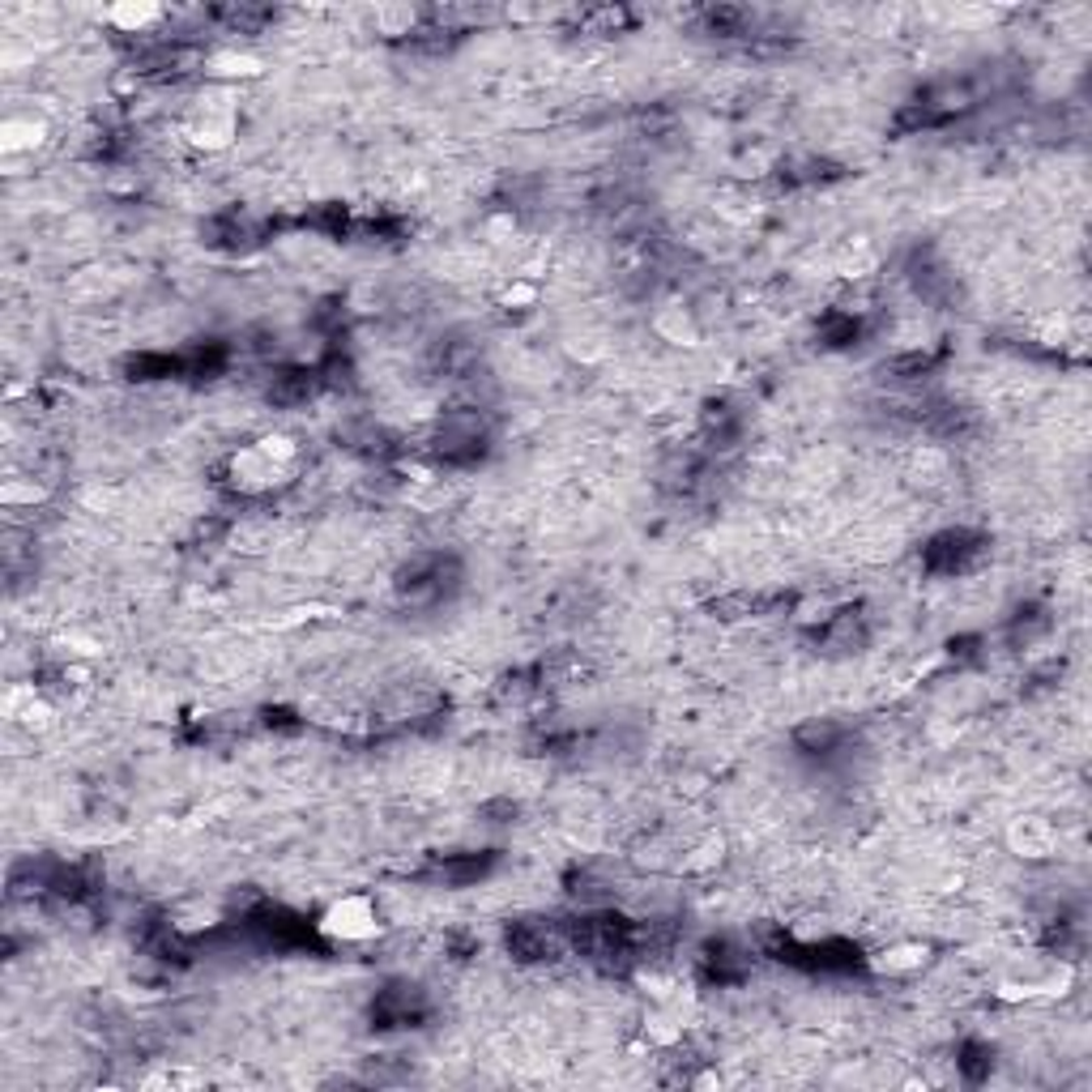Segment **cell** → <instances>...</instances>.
Wrapping results in <instances>:
<instances>
[{"instance_id":"52a82bcc","label":"cell","mask_w":1092,"mask_h":1092,"mask_svg":"<svg viewBox=\"0 0 1092 1092\" xmlns=\"http://www.w3.org/2000/svg\"><path fill=\"white\" fill-rule=\"evenodd\" d=\"M43 141V129L35 125V120H5V129H0V150L5 154H31L35 145Z\"/></svg>"},{"instance_id":"8992f818","label":"cell","mask_w":1092,"mask_h":1092,"mask_svg":"<svg viewBox=\"0 0 1092 1092\" xmlns=\"http://www.w3.org/2000/svg\"><path fill=\"white\" fill-rule=\"evenodd\" d=\"M158 17H162L158 5H115V9H107V21L120 35H145Z\"/></svg>"},{"instance_id":"3957f363","label":"cell","mask_w":1092,"mask_h":1092,"mask_svg":"<svg viewBox=\"0 0 1092 1092\" xmlns=\"http://www.w3.org/2000/svg\"><path fill=\"white\" fill-rule=\"evenodd\" d=\"M1007 845H1011V854H1015V858L1041 862V858H1050L1054 849H1058V833H1054V823H1050V819H1041V815H1020V819H1011Z\"/></svg>"},{"instance_id":"5b68a950","label":"cell","mask_w":1092,"mask_h":1092,"mask_svg":"<svg viewBox=\"0 0 1092 1092\" xmlns=\"http://www.w3.org/2000/svg\"><path fill=\"white\" fill-rule=\"evenodd\" d=\"M653 329H658L666 342H674V346H696L700 342V329H696V321H692V312L687 307H666L658 321H653Z\"/></svg>"},{"instance_id":"ba28073f","label":"cell","mask_w":1092,"mask_h":1092,"mask_svg":"<svg viewBox=\"0 0 1092 1092\" xmlns=\"http://www.w3.org/2000/svg\"><path fill=\"white\" fill-rule=\"evenodd\" d=\"M415 27H419V13L410 9V5H384V9H376V31L380 35H415Z\"/></svg>"},{"instance_id":"9c48e42d","label":"cell","mask_w":1092,"mask_h":1092,"mask_svg":"<svg viewBox=\"0 0 1092 1092\" xmlns=\"http://www.w3.org/2000/svg\"><path fill=\"white\" fill-rule=\"evenodd\" d=\"M209 68H213V73H223V78H256V73H260V60H252V56H244V52H218V56L209 60Z\"/></svg>"},{"instance_id":"7a4b0ae2","label":"cell","mask_w":1092,"mask_h":1092,"mask_svg":"<svg viewBox=\"0 0 1092 1092\" xmlns=\"http://www.w3.org/2000/svg\"><path fill=\"white\" fill-rule=\"evenodd\" d=\"M321 935L337 943H368L380 935V909L368 896H342L321 913Z\"/></svg>"},{"instance_id":"277c9868","label":"cell","mask_w":1092,"mask_h":1092,"mask_svg":"<svg viewBox=\"0 0 1092 1092\" xmlns=\"http://www.w3.org/2000/svg\"><path fill=\"white\" fill-rule=\"evenodd\" d=\"M927 943H892V948H884L880 956H875V968L880 974H917L921 964H927Z\"/></svg>"},{"instance_id":"6da1fadb","label":"cell","mask_w":1092,"mask_h":1092,"mask_svg":"<svg viewBox=\"0 0 1092 1092\" xmlns=\"http://www.w3.org/2000/svg\"><path fill=\"white\" fill-rule=\"evenodd\" d=\"M227 474H231V487L239 495H265V491H274L278 482H286L290 466H286V461H278V457H270V448L256 440V444L239 448L227 461Z\"/></svg>"}]
</instances>
